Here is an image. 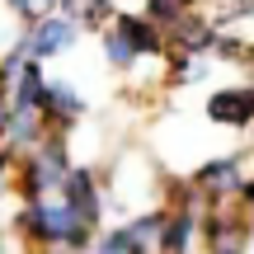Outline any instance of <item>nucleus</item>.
Segmentation results:
<instances>
[{
  "mask_svg": "<svg viewBox=\"0 0 254 254\" xmlns=\"http://www.w3.org/2000/svg\"><path fill=\"white\" fill-rule=\"evenodd\" d=\"M254 217L240 202H207L202 207V254H250Z\"/></svg>",
  "mask_w": 254,
  "mask_h": 254,
  "instance_id": "7ed1b4c3",
  "label": "nucleus"
},
{
  "mask_svg": "<svg viewBox=\"0 0 254 254\" xmlns=\"http://www.w3.org/2000/svg\"><path fill=\"white\" fill-rule=\"evenodd\" d=\"M189 9H202V0H141V14H151L160 28H170L174 19H184Z\"/></svg>",
  "mask_w": 254,
  "mask_h": 254,
  "instance_id": "f3484780",
  "label": "nucleus"
},
{
  "mask_svg": "<svg viewBox=\"0 0 254 254\" xmlns=\"http://www.w3.org/2000/svg\"><path fill=\"white\" fill-rule=\"evenodd\" d=\"M80 33H85V28L75 24V19H66L62 9H52V14L24 24V47H28V57H33V62H52V57L75 52Z\"/></svg>",
  "mask_w": 254,
  "mask_h": 254,
  "instance_id": "0eeeda50",
  "label": "nucleus"
},
{
  "mask_svg": "<svg viewBox=\"0 0 254 254\" xmlns=\"http://www.w3.org/2000/svg\"><path fill=\"white\" fill-rule=\"evenodd\" d=\"M9 236H14V231H9V221H5V217H0V254H5V250H9Z\"/></svg>",
  "mask_w": 254,
  "mask_h": 254,
  "instance_id": "412c9836",
  "label": "nucleus"
},
{
  "mask_svg": "<svg viewBox=\"0 0 254 254\" xmlns=\"http://www.w3.org/2000/svg\"><path fill=\"white\" fill-rule=\"evenodd\" d=\"M5 193H9V179H0V198H5Z\"/></svg>",
  "mask_w": 254,
  "mask_h": 254,
  "instance_id": "b1692460",
  "label": "nucleus"
},
{
  "mask_svg": "<svg viewBox=\"0 0 254 254\" xmlns=\"http://www.w3.org/2000/svg\"><path fill=\"white\" fill-rule=\"evenodd\" d=\"M75 160H71V136L66 132H47L33 151H24L14 160V174H9V193L19 202H43L57 198L62 184L71 179Z\"/></svg>",
  "mask_w": 254,
  "mask_h": 254,
  "instance_id": "f03ea898",
  "label": "nucleus"
},
{
  "mask_svg": "<svg viewBox=\"0 0 254 254\" xmlns=\"http://www.w3.org/2000/svg\"><path fill=\"white\" fill-rule=\"evenodd\" d=\"M245 80L254 85V47H250V62H245Z\"/></svg>",
  "mask_w": 254,
  "mask_h": 254,
  "instance_id": "4be33fe9",
  "label": "nucleus"
},
{
  "mask_svg": "<svg viewBox=\"0 0 254 254\" xmlns=\"http://www.w3.org/2000/svg\"><path fill=\"white\" fill-rule=\"evenodd\" d=\"M109 24L141 52V62H165V57H170V38H165V28L155 24L151 14H141V9H113Z\"/></svg>",
  "mask_w": 254,
  "mask_h": 254,
  "instance_id": "1a4fd4ad",
  "label": "nucleus"
},
{
  "mask_svg": "<svg viewBox=\"0 0 254 254\" xmlns=\"http://www.w3.org/2000/svg\"><path fill=\"white\" fill-rule=\"evenodd\" d=\"M9 231L19 236V245L28 254H90L94 236H99L62 202V193L43 198V202H19Z\"/></svg>",
  "mask_w": 254,
  "mask_h": 254,
  "instance_id": "f257e3e1",
  "label": "nucleus"
},
{
  "mask_svg": "<svg viewBox=\"0 0 254 254\" xmlns=\"http://www.w3.org/2000/svg\"><path fill=\"white\" fill-rule=\"evenodd\" d=\"M217 33H221V28L212 24L207 9H189L184 19H174V24L165 28V38H170V52H189V57H212Z\"/></svg>",
  "mask_w": 254,
  "mask_h": 254,
  "instance_id": "9d476101",
  "label": "nucleus"
},
{
  "mask_svg": "<svg viewBox=\"0 0 254 254\" xmlns=\"http://www.w3.org/2000/svg\"><path fill=\"white\" fill-rule=\"evenodd\" d=\"M90 254H151V250L132 236V226H127V221H118V226H104L99 236H94Z\"/></svg>",
  "mask_w": 254,
  "mask_h": 254,
  "instance_id": "dca6fc26",
  "label": "nucleus"
},
{
  "mask_svg": "<svg viewBox=\"0 0 254 254\" xmlns=\"http://www.w3.org/2000/svg\"><path fill=\"white\" fill-rule=\"evenodd\" d=\"M99 52H104V66H109V71H118V75H132L136 66H141V52H136V47L127 43L113 24L99 28Z\"/></svg>",
  "mask_w": 254,
  "mask_h": 254,
  "instance_id": "ddd939ff",
  "label": "nucleus"
},
{
  "mask_svg": "<svg viewBox=\"0 0 254 254\" xmlns=\"http://www.w3.org/2000/svg\"><path fill=\"white\" fill-rule=\"evenodd\" d=\"M85 113H90V104H85V94L75 90V80H66V75H47V90H43L47 132H66V136H71L75 127L85 123Z\"/></svg>",
  "mask_w": 254,
  "mask_h": 254,
  "instance_id": "6e6552de",
  "label": "nucleus"
},
{
  "mask_svg": "<svg viewBox=\"0 0 254 254\" xmlns=\"http://www.w3.org/2000/svg\"><path fill=\"white\" fill-rule=\"evenodd\" d=\"M5 127H9V94L0 90V141H5Z\"/></svg>",
  "mask_w": 254,
  "mask_h": 254,
  "instance_id": "aec40b11",
  "label": "nucleus"
},
{
  "mask_svg": "<svg viewBox=\"0 0 254 254\" xmlns=\"http://www.w3.org/2000/svg\"><path fill=\"white\" fill-rule=\"evenodd\" d=\"M202 250V207H165V231L155 254H198Z\"/></svg>",
  "mask_w": 254,
  "mask_h": 254,
  "instance_id": "9b49d317",
  "label": "nucleus"
},
{
  "mask_svg": "<svg viewBox=\"0 0 254 254\" xmlns=\"http://www.w3.org/2000/svg\"><path fill=\"white\" fill-rule=\"evenodd\" d=\"M43 90H47L43 62H28L19 71V80L9 85V109H43Z\"/></svg>",
  "mask_w": 254,
  "mask_h": 254,
  "instance_id": "4468645a",
  "label": "nucleus"
},
{
  "mask_svg": "<svg viewBox=\"0 0 254 254\" xmlns=\"http://www.w3.org/2000/svg\"><path fill=\"white\" fill-rule=\"evenodd\" d=\"M250 38H254V0H250Z\"/></svg>",
  "mask_w": 254,
  "mask_h": 254,
  "instance_id": "5701e85b",
  "label": "nucleus"
},
{
  "mask_svg": "<svg viewBox=\"0 0 254 254\" xmlns=\"http://www.w3.org/2000/svg\"><path fill=\"white\" fill-rule=\"evenodd\" d=\"M193 189L202 193V202H236L240 189L250 179V165H245V151H221V155H207V160L193 165Z\"/></svg>",
  "mask_w": 254,
  "mask_h": 254,
  "instance_id": "20e7f679",
  "label": "nucleus"
},
{
  "mask_svg": "<svg viewBox=\"0 0 254 254\" xmlns=\"http://www.w3.org/2000/svg\"><path fill=\"white\" fill-rule=\"evenodd\" d=\"M47 136V118H43V109H9V127H5V146L14 155H24V151H33L38 141Z\"/></svg>",
  "mask_w": 254,
  "mask_h": 254,
  "instance_id": "f8f14e48",
  "label": "nucleus"
},
{
  "mask_svg": "<svg viewBox=\"0 0 254 254\" xmlns=\"http://www.w3.org/2000/svg\"><path fill=\"white\" fill-rule=\"evenodd\" d=\"M62 202L85 221V226L104 231V212H109V184H104V174L94 170V165H75V170H71V179L62 184Z\"/></svg>",
  "mask_w": 254,
  "mask_h": 254,
  "instance_id": "423d86ee",
  "label": "nucleus"
},
{
  "mask_svg": "<svg viewBox=\"0 0 254 254\" xmlns=\"http://www.w3.org/2000/svg\"><path fill=\"white\" fill-rule=\"evenodd\" d=\"M0 5H5V9H9V19H19V28H24V24H33V19L52 14L57 0H0Z\"/></svg>",
  "mask_w": 254,
  "mask_h": 254,
  "instance_id": "a211bd4d",
  "label": "nucleus"
},
{
  "mask_svg": "<svg viewBox=\"0 0 254 254\" xmlns=\"http://www.w3.org/2000/svg\"><path fill=\"white\" fill-rule=\"evenodd\" d=\"M236 202H240V207H245L250 217H254V174L245 179V189H240V198H236Z\"/></svg>",
  "mask_w": 254,
  "mask_h": 254,
  "instance_id": "6ab92c4d",
  "label": "nucleus"
},
{
  "mask_svg": "<svg viewBox=\"0 0 254 254\" xmlns=\"http://www.w3.org/2000/svg\"><path fill=\"white\" fill-rule=\"evenodd\" d=\"M57 9H62L66 19H75L85 33H99V28H109V19H113L118 5H109V0H57Z\"/></svg>",
  "mask_w": 254,
  "mask_h": 254,
  "instance_id": "2eb2a0df",
  "label": "nucleus"
},
{
  "mask_svg": "<svg viewBox=\"0 0 254 254\" xmlns=\"http://www.w3.org/2000/svg\"><path fill=\"white\" fill-rule=\"evenodd\" d=\"M202 118L221 132H254V85L250 80L212 85L202 99Z\"/></svg>",
  "mask_w": 254,
  "mask_h": 254,
  "instance_id": "39448f33",
  "label": "nucleus"
}]
</instances>
